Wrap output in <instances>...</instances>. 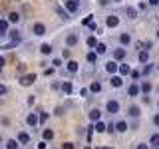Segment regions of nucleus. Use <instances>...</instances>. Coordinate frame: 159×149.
Wrapping results in <instances>:
<instances>
[{"label": "nucleus", "instance_id": "obj_47", "mask_svg": "<svg viewBox=\"0 0 159 149\" xmlns=\"http://www.w3.org/2000/svg\"><path fill=\"white\" fill-rule=\"evenodd\" d=\"M149 4H151V6H157V4H159V0H149Z\"/></svg>", "mask_w": 159, "mask_h": 149}, {"label": "nucleus", "instance_id": "obj_6", "mask_svg": "<svg viewBox=\"0 0 159 149\" xmlns=\"http://www.w3.org/2000/svg\"><path fill=\"white\" fill-rule=\"evenodd\" d=\"M32 32L36 34V36H44V34H46V26H44V24H34V28H32Z\"/></svg>", "mask_w": 159, "mask_h": 149}, {"label": "nucleus", "instance_id": "obj_26", "mask_svg": "<svg viewBox=\"0 0 159 149\" xmlns=\"http://www.w3.org/2000/svg\"><path fill=\"white\" fill-rule=\"evenodd\" d=\"M82 24H84V26H92V24H93V14H88V16L82 20Z\"/></svg>", "mask_w": 159, "mask_h": 149}, {"label": "nucleus", "instance_id": "obj_22", "mask_svg": "<svg viewBox=\"0 0 159 149\" xmlns=\"http://www.w3.org/2000/svg\"><path fill=\"white\" fill-rule=\"evenodd\" d=\"M121 84H123L121 76H113V78H111V86H113V88H121Z\"/></svg>", "mask_w": 159, "mask_h": 149}, {"label": "nucleus", "instance_id": "obj_31", "mask_svg": "<svg viewBox=\"0 0 159 149\" xmlns=\"http://www.w3.org/2000/svg\"><path fill=\"white\" fill-rule=\"evenodd\" d=\"M98 56H99L98 52H89V54H88V62H92V64L98 62Z\"/></svg>", "mask_w": 159, "mask_h": 149}, {"label": "nucleus", "instance_id": "obj_34", "mask_svg": "<svg viewBox=\"0 0 159 149\" xmlns=\"http://www.w3.org/2000/svg\"><path fill=\"white\" fill-rule=\"evenodd\" d=\"M58 14H60L62 18H70V12H68V10H64L62 6H58Z\"/></svg>", "mask_w": 159, "mask_h": 149}, {"label": "nucleus", "instance_id": "obj_42", "mask_svg": "<svg viewBox=\"0 0 159 149\" xmlns=\"http://www.w3.org/2000/svg\"><path fill=\"white\" fill-rule=\"evenodd\" d=\"M139 76H141L139 72H131V78H133V79H139Z\"/></svg>", "mask_w": 159, "mask_h": 149}, {"label": "nucleus", "instance_id": "obj_28", "mask_svg": "<svg viewBox=\"0 0 159 149\" xmlns=\"http://www.w3.org/2000/svg\"><path fill=\"white\" fill-rule=\"evenodd\" d=\"M10 40H12V42H16V44L22 40V38H20V32H18V30H14V32L10 34Z\"/></svg>", "mask_w": 159, "mask_h": 149}, {"label": "nucleus", "instance_id": "obj_48", "mask_svg": "<svg viewBox=\"0 0 159 149\" xmlns=\"http://www.w3.org/2000/svg\"><path fill=\"white\" fill-rule=\"evenodd\" d=\"M98 149H113V147H98Z\"/></svg>", "mask_w": 159, "mask_h": 149}, {"label": "nucleus", "instance_id": "obj_21", "mask_svg": "<svg viewBox=\"0 0 159 149\" xmlns=\"http://www.w3.org/2000/svg\"><path fill=\"white\" fill-rule=\"evenodd\" d=\"M42 137H44V141H50V139H54V131H52V129H44Z\"/></svg>", "mask_w": 159, "mask_h": 149}, {"label": "nucleus", "instance_id": "obj_15", "mask_svg": "<svg viewBox=\"0 0 159 149\" xmlns=\"http://www.w3.org/2000/svg\"><path fill=\"white\" fill-rule=\"evenodd\" d=\"M8 22L18 24V22H20V14H18V12H10V14H8Z\"/></svg>", "mask_w": 159, "mask_h": 149}, {"label": "nucleus", "instance_id": "obj_16", "mask_svg": "<svg viewBox=\"0 0 159 149\" xmlns=\"http://www.w3.org/2000/svg\"><path fill=\"white\" fill-rule=\"evenodd\" d=\"M18 141L20 143H30V135H28L26 131H20L18 133Z\"/></svg>", "mask_w": 159, "mask_h": 149}, {"label": "nucleus", "instance_id": "obj_36", "mask_svg": "<svg viewBox=\"0 0 159 149\" xmlns=\"http://www.w3.org/2000/svg\"><path fill=\"white\" fill-rule=\"evenodd\" d=\"M125 12H127V16H129V18H135V16H137V12H135L133 8H127Z\"/></svg>", "mask_w": 159, "mask_h": 149}, {"label": "nucleus", "instance_id": "obj_29", "mask_svg": "<svg viewBox=\"0 0 159 149\" xmlns=\"http://www.w3.org/2000/svg\"><path fill=\"white\" fill-rule=\"evenodd\" d=\"M62 92L64 93H72V84H70V82H64L62 84Z\"/></svg>", "mask_w": 159, "mask_h": 149}, {"label": "nucleus", "instance_id": "obj_8", "mask_svg": "<svg viewBox=\"0 0 159 149\" xmlns=\"http://www.w3.org/2000/svg\"><path fill=\"white\" fill-rule=\"evenodd\" d=\"M106 24H107L109 28H116V26H119V18H117V16H113V14H111V16H107Z\"/></svg>", "mask_w": 159, "mask_h": 149}, {"label": "nucleus", "instance_id": "obj_11", "mask_svg": "<svg viewBox=\"0 0 159 149\" xmlns=\"http://www.w3.org/2000/svg\"><path fill=\"white\" fill-rule=\"evenodd\" d=\"M0 34H2V36H6V34H8V18L0 20Z\"/></svg>", "mask_w": 159, "mask_h": 149}, {"label": "nucleus", "instance_id": "obj_7", "mask_svg": "<svg viewBox=\"0 0 159 149\" xmlns=\"http://www.w3.org/2000/svg\"><path fill=\"white\" fill-rule=\"evenodd\" d=\"M66 68H68V72H70V74H76L78 70H80V66H78L76 60H70V62L66 64Z\"/></svg>", "mask_w": 159, "mask_h": 149}, {"label": "nucleus", "instance_id": "obj_17", "mask_svg": "<svg viewBox=\"0 0 159 149\" xmlns=\"http://www.w3.org/2000/svg\"><path fill=\"white\" fill-rule=\"evenodd\" d=\"M89 92H93V93L102 92V84H99V82H92V84H89Z\"/></svg>", "mask_w": 159, "mask_h": 149}, {"label": "nucleus", "instance_id": "obj_43", "mask_svg": "<svg viewBox=\"0 0 159 149\" xmlns=\"http://www.w3.org/2000/svg\"><path fill=\"white\" fill-rule=\"evenodd\" d=\"M153 123H155V125L159 127V113H157V115H153Z\"/></svg>", "mask_w": 159, "mask_h": 149}, {"label": "nucleus", "instance_id": "obj_40", "mask_svg": "<svg viewBox=\"0 0 159 149\" xmlns=\"http://www.w3.org/2000/svg\"><path fill=\"white\" fill-rule=\"evenodd\" d=\"M52 64H54V68H60V66H62V60H54Z\"/></svg>", "mask_w": 159, "mask_h": 149}, {"label": "nucleus", "instance_id": "obj_2", "mask_svg": "<svg viewBox=\"0 0 159 149\" xmlns=\"http://www.w3.org/2000/svg\"><path fill=\"white\" fill-rule=\"evenodd\" d=\"M36 82V74H26V76H22L20 78V86H32V84Z\"/></svg>", "mask_w": 159, "mask_h": 149}, {"label": "nucleus", "instance_id": "obj_10", "mask_svg": "<svg viewBox=\"0 0 159 149\" xmlns=\"http://www.w3.org/2000/svg\"><path fill=\"white\" fill-rule=\"evenodd\" d=\"M18 145H20L18 139H8V141L4 143V149H18Z\"/></svg>", "mask_w": 159, "mask_h": 149}, {"label": "nucleus", "instance_id": "obj_44", "mask_svg": "<svg viewBox=\"0 0 159 149\" xmlns=\"http://www.w3.org/2000/svg\"><path fill=\"white\" fill-rule=\"evenodd\" d=\"M62 56L64 58H70V50H62Z\"/></svg>", "mask_w": 159, "mask_h": 149}, {"label": "nucleus", "instance_id": "obj_9", "mask_svg": "<svg viewBox=\"0 0 159 149\" xmlns=\"http://www.w3.org/2000/svg\"><path fill=\"white\" fill-rule=\"evenodd\" d=\"M125 48H116V50H113V58H116V60H123V58H125Z\"/></svg>", "mask_w": 159, "mask_h": 149}, {"label": "nucleus", "instance_id": "obj_3", "mask_svg": "<svg viewBox=\"0 0 159 149\" xmlns=\"http://www.w3.org/2000/svg\"><path fill=\"white\" fill-rule=\"evenodd\" d=\"M26 123H28V125H30V127H36V125H38V123H40V117H38V115H36V113H34V111H32V113H28V117H26Z\"/></svg>", "mask_w": 159, "mask_h": 149}, {"label": "nucleus", "instance_id": "obj_14", "mask_svg": "<svg viewBox=\"0 0 159 149\" xmlns=\"http://www.w3.org/2000/svg\"><path fill=\"white\" fill-rule=\"evenodd\" d=\"M139 62H141V64L149 62V52H147V50H141V52H139Z\"/></svg>", "mask_w": 159, "mask_h": 149}, {"label": "nucleus", "instance_id": "obj_25", "mask_svg": "<svg viewBox=\"0 0 159 149\" xmlns=\"http://www.w3.org/2000/svg\"><path fill=\"white\" fill-rule=\"evenodd\" d=\"M127 113H129L131 117H139V107H137V106H131V107L127 109Z\"/></svg>", "mask_w": 159, "mask_h": 149}, {"label": "nucleus", "instance_id": "obj_12", "mask_svg": "<svg viewBox=\"0 0 159 149\" xmlns=\"http://www.w3.org/2000/svg\"><path fill=\"white\" fill-rule=\"evenodd\" d=\"M106 70H107L109 74H116V72H119V64H117V62H107Z\"/></svg>", "mask_w": 159, "mask_h": 149}, {"label": "nucleus", "instance_id": "obj_33", "mask_svg": "<svg viewBox=\"0 0 159 149\" xmlns=\"http://www.w3.org/2000/svg\"><path fill=\"white\" fill-rule=\"evenodd\" d=\"M96 48H98V54H106L107 52V46H106V44H102V42H99Z\"/></svg>", "mask_w": 159, "mask_h": 149}, {"label": "nucleus", "instance_id": "obj_38", "mask_svg": "<svg viewBox=\"0 0 159 149\" xmlns=\"http://www.w3.org/2000/svg\"><path fill=\"white\" fill-rule=\"evenodd\" d=\"M62 149H74V143H62Z\"/></svg>", "mask_w": 159, "mask_h": 149}, {"label": "nucleus", "instance_id": "obj_45", "mask_svg": "<svg viewBox=\"0 0 159 149\" xmlns=\"http://www.w3.org/2000/svg\"><path fill=\"white\" fill-rule=\"evenodd\" d=\"M38 149H46V141H42V143H38Z\"/></svg>", "mask_w": 159, "mask_h": 149}, {"label": "nucleus", "instance_id": "obj_32", "mask_svg": "<svg viewBox=\"0 0 159 149\" xmlns=\"http://www.w3.org/2000/svg\"><path fill=\"white\" fill-rule=\"evenodd\" d=\"M141 92L143 93H149V92H151V84H149V82H143L141 84Z\"/></svg>", "mask_w": 159, "mask_h": 149}, {"label": "nucleus", "instance_id": "obj_4", "mask_svg": "<svg viewBox=\"0 0 159 149\" xmlns=\"http://www.w3.org/2000/svg\"><path fill=\"white\" fill-rule=\"evenodd\" d=\"M139 92H141V86H137V84H131V86L127 88V96L129 97H135Z\"/></svg>", "mask_w": 159, "mask_h": 149}, {"label": "nucleus", "instance_id": "obj_39", "mask_svg": "<svg viewBox=\"0 0 159 149\" xmlns=\"http://www.w3.org/2000/svg\"><path fill=\"white\" fill-rule=\"evenodd\" d=\"M44 74H46V76H52V74H54V68H46V70H44Z\"/></svg>", "mask_w": 159, "mask_h": 149}, {"label": "nucleus", "instance_id": "obj_50", "mask_svg": "<svg viewBox=\"0 0 159 149\" xmlns=\"http://www.w3.org/2000/svg\"><path fill=\"white\" fill-rule=\"evenodd\" d=\"M157 38H159V28H157Z\"/></svg>", "mask_w": 159, "mask_h": 149}, {"label": "nucleus", "instance_id": "obj_13", "mask_svg": "<svg viewBox=\"0 0 159 149\" xmlns=\"http://www.w3.org/2000/svg\"><path fill=\"white\" fill-rule=\"evenodd\" d=\"M99 117H102V111H99V109H92V111H89V119H92V121H99Z\"/></svg>", "mask_w": 159, "mask_h": 149}, {"label": "nucleus", "instance_id": "obj_35", "mask_svg": "<svg viewBox=\"0 0 159 149\" xmlns=\"http://www.w3.org/2000/svg\"><path fill=\"white\" fill-rule=\"evenodd\" d=\"M151 145H155L159 149V133H155V135H151Z\"/></svg>", "mask_w": 159, "mask_h": 149}, {"label": "nucleus", "instance_id": "obj_27", "mask_svg": "<svg viewBox=\"0 0 159 149\" xmlns=\"http://www.w3.org/2000/svg\"><path fill=\"white\" fill-rule=\"evenodd\" d=\"M119 42H121L123 46H125V44L131 42V36H129V34H121V36H119Z\"/></svg>", "mask_w": 159, "mask_h": 149}, {"label": "nucleus", "instance_id": "obj_51", "mask_svg": "<svg viewBox=\"0 0 159 149\" xmlns=\"http://www.w3.org/2000/svg\"><path fill=\"white\" fill-rule=\"evenodd\" d=\"M157 68H159V66H157Z\"/></svg>", "mask_w": 159, "mask_h": 149}, {"label": "nucleus", "instance_id": "obj_24", "mask_svg": "<svg viewBox=\"0 0 159 149\" xmlns=\"http://www.w3.org/2000/svg\"><path fill=\"white\" fill-rule=\"evenodd\" d=\"M96 131L98 133H103V131H107V125L103 121H96Z\"/></svg>", "mask_w": 159, "mask_h": 149}, {"label": "nucleus", "instance_id": "obj_37", "mask_svg": "<svg viewBox=\"0 0 159 149\" xmlns=\"http://www.w3.org/2000/svg\"><path fill=\"white\" fill-rule=\"evenodd\" d=\"M48 121V113L44 111V113H40V123H46Z\"/></svg>", "mask_w": 159, "mask_h": 149}, {"label": "nucleus", "instance_id": "obj_23", "mask_svg": "<svg viewBox=\"0 0 159 149\" xmlns=\"http://www.w3.org/2000/svg\"><path fill=\"white\" fill-rule=\"evenodd\" d=\"M116 129H117L119 133L127 131V121H117V123H116Z\"/></svg>", "mask_w": 159, "mask_h": 149}, {"label": "nucleus", "instance_id": "obj_41", "mask_svg": "<svg viewBox=\"0 0 159 149\" xmlns=\"http://www.w3.org/2000/svg\"><path fill=\"white\" fill-rule=\"evenodd\" d=\"M113 131H116V125H111V123H109V125H107V133H113Z\"/></svg>", "mask_w": 159, "mask_h": 149}, {"label": "nucleus", "instance_id": "obj_19", "mask_svg": "<svg viewBox=\"0 0 159 149\" xmlns=\"http://www.w3.org/2000/svg\"><path fill=\"white\" fill-rule=\"evenodd\" d=\"M119 74H121V76H127V74H131V68H129V64H121V66H119Z\"/></svg>", "mask_w": 159, "mask_h": 149}, {"label": "nucleus", "instance_id": "obj_18", "mask_svg": "<svg viewBox=\"0 0 159 149\" xmlns=\"http://www.w3.org/2000/svg\"><path fill=\"white\" fill-rule=\"evenodd\" d=\"M40 52H42L44 56H50V54H52V46H50V44H42V46H40Z\"/></svg>", "mask_w": 159, "mask_h": 149}, {"label": "nucleus", "instance_id": "obj_30", "mask_svg": "<svg viewBox=\"0 0 159 149\" xmlns=\"http://www.w3.org/2000/svg\"><path fill=\"white\" fill-rule=\"evenodd\" d=\"M98 44H99V42L96 40V36H89V38H88V46H89V48H96Z\"/></svg>", "mask_w": 159, "mask_h": 149}, {"label": "nucleus", "instance_id": "obj_49", "mask_svg": "<svg viewBox=\"0 0 159 149\" xmlns=\"http://www.w3.org/2000/svg\"><path fill=\"white\" fill-rule=\"evenodd\" d=\"M111 2H121V0H111Z\"/></svg>", "mask_w": 159, "mask_h": 149}, {"label": "nucleus", "instance_id": "obj_20", "mask_svg": "<svg viewBox=\"0 0 159 149\" xmlns=\"http://www.w3.org/2000/svg\"><path fill=\"white\" fill-rule=\"evenodd\" d=\"M66 44H68V46H76V44H78V36H76V34H70V36L66 38Z\"/></svg>", "mask_w": 159, "mask_h": 149}, {"label": "nucleus", "instance_id": "obj_1", "mask_svg": "<svg viewBox=\"0 0 159 149\" xmlns=\"http://www.w3.org/2000/svg\"><path fill=\"white\" fill-rule=\"evenodd\" d=\"M64 6L70 14H76L80 10V0H64Z\"/></svg>", "mask_w": 159, "mask_h": 149}, {"label": "nucleus", "instance_id": "obj_5", "mask_svg": "<svg viewBox=\"0 0 159 149\" xmlns=\"http://www.w3.org/2000/svg\"><path fill=\"white\" fill-rule=\"evenodd\" d=\"M107 111L109 113H117L119 111V102H116V99H109V102H107Z\"/></svg>", "mask_w": 159, "mask_h": 149}, {"label": "nucleus", "instance_id": "obj_46", "mask_svg": "<svg viewBox=\"0 0 159 149\" xmlns=\"http://www.w3.org/2000/svg\"><path fill=\"white\" fill-rule=\"evenodd\" d=\"M137 149H149V147L145 145V143H139V145H137Z\"/></svg>", "mask_w": 159, "mask_h": 149}]
</instances>
